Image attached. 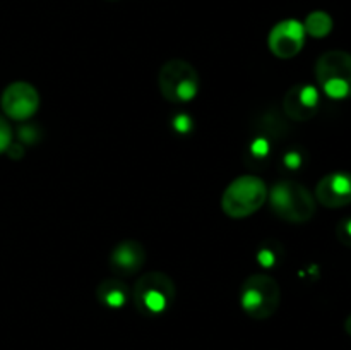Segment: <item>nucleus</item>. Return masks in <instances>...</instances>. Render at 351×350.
Masks as SVG:
<instances>
[{
  "label": "nucleus",
  "instance_id": "f3484780",
  "mask_svg": "<svg viewBox=\"0 0 351 350\" xmlns=\"http://www.w3.org/2000/svg\"><path fill=\"white\" fill-rule=\"evenodd\" d=\"M283 161L285 167H288L290 170H297V168H300L302 163H304V156H302V153L298 150H291L285 154Z\"/></svg>",
  "mask_w": 351,
  "mask_h": 350
},
{
  "label": "nucleus",
  "instance_id": "4468645a",
  "mask_svg": "<svg viewBox=\"0 0 351 350\" xmlns=\"http://www.w3.org/2000/svg\"><path fill=\"white\" fill-rule=\"evenodd\" d=\"M281 257V250H276V244L267 242L264 246H261V249L257 250V261L261 263L263 268H273L276 264V261Z\"/></svg>",
  "mask_w": 351,
  "mask_h": 350
},
{
  "label": "nucleus",
  "instance_id": "9b49d317",
  "mask_svg": "<svg viewBox=\"0 0 351 350\" xmlns=\"http://www.w3.org/2000/svg\"><path fill=\"white\" fill-rule=\"evenodd\" d=\"M146 263V249L137 240H122L113 247L110 254V270L120 277H130V275L141 271Z\"/></svg>",
  "mask_w": 351,
  "mask_h": 350
},
{
  "label": "nucleus",
  "instance_id": "ddd939ff",
  "mask_svg": "<svg viewBox=\"0 0 351 350\" xmlns=\"http://www.w3.org/2000/svg\"><path fill=\"white\" fill-rule=\"evenodd\" d=\"M332 17L324 10H314L307 16L304 23L305 33L314 38H324L332 31Z\"/></svg>",
  "mask_w": 351,
  "mask_h": 350
},
{
  "label": "nucleus",
  "instance_id": "a211bd4d",
  "mask_svg": "<svg viewBox=\"0 0 351 350\" xmlns=\"http://www.w3.org/2000/svg\"><path fill=\"white\" fill-rule=\"evenodd\" d=\"M191 117L184 115V113H182V115H177L173 119V127L180 134H187L189 130H191Z\"/></svg>",
  "mask_w": 351,
  "mask_h": 350
},
{
  "label": "nucleus",
  "instance_id": "9d476101",
  "mask_svg": "<svg viewBox=\"0 0 351 350\" xmlns=\"http://www.w3.org/2000/svg\"><path fill=\"white\" fill-rule=\"evenodd\" d=\"M315 199L326 208H343L351 202V174L332 172L324 175L315 187Z\"/></svg>",
  "mask_w": 351,
  "mask_h": 350
},
{
  "label": "nucleus",
  "instance_id": "f03ea898",
  "mask_svg": "<svg viewBox=\"0 0 351 350\" xmlns=\"http://www.w3.org/2000/svg\"><path fill=\"white\" fill-rule=\"evenodd\" d=\"M266 182L257 175H240L228 184L221 196V209L230 218H247L267 201Z\"/></svg>",
  "mask_w": 351,
  "mask_h": 350
},
{
  "label": "nucleus",
  "instance_id": "dca6fc26",
  "mask_svg": "<svg viewBox=\"0 0 351 350\" xmlns=\"http://www.w3.org/2000/svg\"><path fill=\"white\" fill-rule=\"evenodd\" d=\"M336 237L343 246L351 247V216L350 218H343L336 226Z\"/></svg>",
  "mask_w": 351,
  "mask_h": 350
},
{
  "label": "nucleus",
  "instance_id": "1a4fd4ad",
  "mask_svg": "<svg viewBox=\"0 0 351 350\" xmlns=\"http://www.w3.org/2000/svg\"><path fill=\"white\" fill-rule=\"evenodd\" d=\"M321 106V95L315 86L300 82V84L291 86L283 98V110L288 119L297 120V122H307Z\"/></svg>",
  "mask_w": 351,
  "mask_h": 350
},
{
  "label": "nucleus",
  "instance_id": "39448f33",
  "mask_svg": "<svg viewBox=\"0 0 351 350\" xmlns=\"http://www.w3.org/2000/svg\"><path fill=\"white\" fill-rule=\"evenodd\" d=\"M161 96L170 103H187L199 93V74L191 62L184 58H171L165 62L158 74Z\"/></svg>",
  "mask_w": 351,
  "mask_h": 350
},
{
  "label": "nucleus",
  "instance_id": "7ed1b4c3",
  "mask_svg": "<svg viewBox=\"0 0 351 350\" xmlns=\"http://www.w3.org/2000/svg\"><path fill=\"white\" fill-rule=\"evenodd\" d=\"M177 287L163 271H147L137 278L132 288V301L143 316L163 314L175 301Z\"/></svg>",
  "mask_w": 351,
  "mask_h": 350
},
{
  "label": "nucleus",
  "instance_id": "6ab92c4d",
  "mask_svg": "<svg viewBox=\"0 0 351 350\" xmlns=\"http://www.w3.org/2000/svg\"><path fill=\"white\" fill-rule=\"evenodd\" d=\"M345 329H346V333H348V335L351 336V314L348 316V318H346V321H345Z\"/></svg>",
  "mask_w": 351,
  "mask_h": 350
},
{
  "label": "nucleus",
  "instance_id": "0eeeda50",
  "mask_svg": "<svg viewBox=\"0 0 351 350\" xmlns=\"http://www.w3.org/2000/svg\"><path fill=\"white\" fill-rule=\"evenodd\" d=\"M3 113L12 120H27L38 112L40 95L29 82L16 81L7 86L0 98Z\"/></svg>",
  "mask_w": 351,
  "mask_h": 350
},
{
  "label": "nucleus",
  "instance_id": "6e6552de",
  "mask_svg": "<svg viewBox=\"0 0 351 350\" xmlns=\"http://www.w3.org/2000/svg\"><path fill=\"white\" fill-rule=\"evenodd\" d=\"M304 23L297 19H285L274 24L267 36V47L278 58H293L305 45Z\"/></svg>",
  "mask_w": 351,
  "mask_h": 350
},
{
  "label": "nucleus",
  "instance_id": "f257e3e1",
  "mask_svg": "<svg viewBox=\"0 0 351 350\" xmlns=\"http://www.w3.org/2000/svg\"><path fill=\"white\" fill-rule=\"evenodd\" d=\"M274 215L290 223H305L315 215V198L304 184L281 180L267 192Z\"/></svg>",
  "mask_w": 351,
  "mask_h": 350
},
{
  "label": "nucleus",
  "instance_id": "423d86ee",
  "mask_svg": "<svg viewBox=\"0 0 351 350\" xmlns=\"http://www.w3.org/2000/svg\"><path fill=\"white\" fill-rule=\"evenodd\" d=\"M315 78L329 98H351V54L345 50L322 54L315 62Z\"/></svg>",
  "mask_w": 351,
  "mask_h": 350
},
{
  "label": "nucleus",
  "instance_id": "aec40b11",
  "mask_svg": "<svg viewBox=\"0 0 351 350\" xmlns=\"http://www.w3.org/2000/svg\"><path fill=\"white\" fill-rule=\"evenodd\" d=\"M110 2H115V0H110Z\"/></svg>",
  "mask_w": 351,
  "mask_h": 350
},
{
  "label": "nucleus",
  "instance_id": "20e7f679",
  "mask_svg": "<svg viewBox=\"0 0 351 350\" xmlns=\"http://www.w3.org/2000/svg\"><path fill=\"white\" fill-rule=\"evenodd\" d=\"M281 288L276 278L267 273H254L240 288V305L243 312L254 319H267L278 311Z\"/></svg>",
  "mask_w": 351,
  "mask_h": 350
},
{
  "label": "nucleus",
  "instance_id": "f8f14e48",
  "mask_svg": "<svg viewBox=\"0 0 351 350\" xmlns=\"http://www.w3.org/2000/svg\"><path fill=\"white\" fill-rule=\"evenodd\" d=\"M96 299L108 309H120L129 301V287L119 278H106L96 287Z\"/></svg>",
  "mask_w": 351,
  "mask_h": 350
},
{
  "label": "nucleus",
  "instance_id": "2eb2a0df",
  "mask_svg": "<svg viewBox=\"0 0 351 350\" xmlns=\"http://www.w3.org/2000/svg\"><path fill=\"white\" fill-rule=\"evenodd\" d=\"M10 144H12V129H10L5 117L0 115V153L9 150Z\"/></svg>",
  "mask_w": 351,
  "mask_h": 350
}]
</instances>
